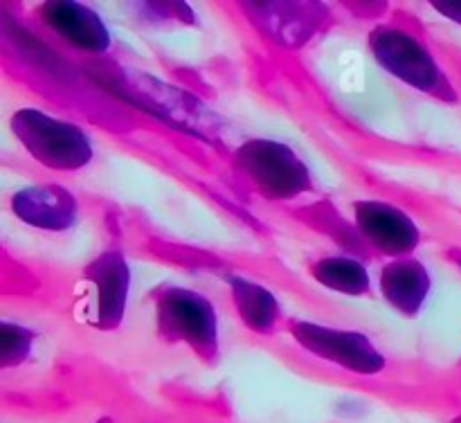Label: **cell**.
I'll list each match as a JSON object with an SVG mask.
<instances>
[{"instance_id":"ba28073f","label":"cell","mask_w":461,"mask_h":423,"mask_svg":"<svg viewBox=\"0 0 461 423\" xmlns=\"http://www.w3.org/2000/svg\"><path fill=\"white\" fill-rule=\"evenodd\" d=\"M237 9L261 39L286 52L306 48L336 22L322 3H241Z\"/></svg>"},{"instance_id":"6da1fadb","label":"cell","mask_w":461,"mask_h":423,"mask_svg":"<svg viewBox=\"0 0 461 423\" xmlns=\"http://www.w3.org/2000/svg\"><path fill=\"white\" fill-rule=\"evenodd\" d=\"M367 50L376 66L408 88L439 104H459V90L421 27L392 18L369 30Z\"/></svg>"},{"instance_id":"e0dca14e","label":"cell","mask_w":461,"mask_h":423,"mask_svg":"<svg viewBox=\"0 0 461 423\" xmlns=\"http://www.w3.org/2000/svg\"><path fill=\"white\" fill-rule=\"evenodd\" d=\"M430 7L439 16L448 18V21H453L455 25L461 27V3H430Z\"/></svg>"},{"instance_id":"2e32d148","label":"cell","mask_w":461,"mask_h":423,"mask_svg":"<svg viewBox=\"0 0 461 423\" xmlns=\"http://www.w3.org/2000/svg\"><path fill=\"white\" fill-rule=\"evenodd\" d=\"M142 18L158 22H176V25H196V14L185 3H144L138 4Z\"/></svg>"},{"instance_id":"52a82bcc","label":"cell","mask_w":461,"mask_h":423,"mask_svg":"<svg viewBox=\"0 0 461 423\" xmlns=\"http://www.w3.org/2000/svg\"><path fill=\"white\" fill-rule=\"evenodd\" d=\"M36 30L66 54L102 61L113 52L115 36L97 9L84 3H43L32 9Z\"/></svg>"},{"instance_id":"7c38bea8","label":"cell","mask_w":461,"mask_h":423,"mask_svg":"<svg viewBox=\"0 0 461 423\" xmlns=\"http://www.w3.org/2000/svg\"><path fill=\"white\" fill-rule=\"evenodd\" d=\"M223 282L243 328L261 338H270L286 328L288 318L273 288L237 273L225 274Z\"/></svg>"},{"instance_id":"30bf717a","label":"cell","mask_w":461,"mask_h":423,"mask_svg":"<svg viewBox=\"0 0 461 423\" xmlns=\"http://www.w3.org/2000/svg\"><path fill=\"white\" fill-rule=\"evenodd\" d=\"M7 210L18 223L48 234L70 232L81 219V202L77 194L59 183L16 189L7 198Z\"/></svg>"},{"instance_id":"8992f818","label":"cell","mask_w":461,"mask_h":423,"mask_svg":"<svg viewBox=\"0 0 461 423\" xmlns=\"http://www.w3.org/2000/svg\"><path fill=\"white\" fill-rule=\"evenodd\" d=\"M286 331L306 354L354 376L374 378L387 369V356L367 333L304 318H288Z\"/></svg>"},{"instance_id":"d6986e66","label":"cell","mask_w":461,"mask_h":423,"mask_svg":"<svg viewBox=\"0 0 461 423\" xmlns=\"http://www.w3.org/2000/svg\"><path fill=\"white\" fill-rule=\"evenodd\" d=\"M455 423H461V417H459V418H455Z\"/></svg>"},{"instance_id":"8fae6325","label":"cell","mask_w":461,"mask_h":423,"mask_svg":"<svg viewBox=\"0 0 461 423\" xmlns=\"http://www.w3.org/2000/svg\"><path fill=\"white\" fill-rule=\"evenodd\" d=\"M378 292L396 315L419 318L432 295L430 268L417 255L385 261L378 273Z\"/></svg>"},{"instance_id":"5b68a950","label":"cell","mask_w":461,"mask_h":423,"mask_svg":"<svg viewBox=\"0 0 461 423\" xmlns=\"http://www.w3.org/2000/svg\"><path fill=\"white\" fill-rule=\"evenodd\" d=\"M133 270L120 248H104L81 268L75 286V313L81 324L99 333L122 327L129 306Z\"/></svg>"},{"instance_id":"3957f363","label":"cell","mask_w":461,"mask_h":423,"mask_svg":"<svg viewBox=\"0 0 461 423\" xmlns=\"http://www.w3.org/2000/svg\"><path fill=\"white\" fill-rule=\"evenodd\" d=\"M234 176L268 202H297L318 192L309 162L277 138H248L230 158Z\"/></svg>"},{"instance_id":"9c48e42d","label":"cell","mask_w":461,"mask_h":423,"mask_svg":"<svg viewBox=\"0 0 461 423\" xmlns=\"http://www.w3.org/2000/svg\"><path fill=\"white\" fill-rule=\"evenodd\" d=\"M351 223L367 255L385 261L414 256L421 248L423 232L414 216L394 202L358 198L351 202Z\"/></svg>"},{"instance_id":"9a60e30c","label":"cell","mask_w":461,"mask_h":423,"mask_svg":"<svg viewBox=\"0 0 461 423\" xmlns=\"http://www.w3.org/2000/svg\"><path fill=\"white\" fill-rule=\"evenodd\" d=\"M39 333L27 324L3 320L0 322V369H18L34 356Z\"/></svg>"},{"instance_id":"4fadbf2b","label":"cell","mask_w":461,"mask_h":423,"mask_svg":"<svg viewBox=\"0 0 461 423\" xmlns=\"http://www.w3.org/2000/svg\"><path fill=\"white\" fill-rule=\"evenodd\" d=\"M306 273L318 286L345 297H372L374 279L365 259L347 252L315 255L306 261Z\"/></svg>"},{"instance_id":"5bb4252c","label":"cell","mask_w":461,"mask_h":423,"mask_svg":"<svg viewBox=\"0 0 461 423\" xmlns=\"http://www.w3.org/2000/svg\"><path fill=\"white\" fill-rule=\"evenodd\" d=\"M300 216H304V220L313 230L331 237V241H336L338 246L342 248L340 252L360 256V259H363V256H369L367 250L363 248V243H360L358 232H356L351 219L345 220V216L336 210V205H333L331 201L311 202V205L302 207Z\"/></svg>"},{"instance_id":"277c9868","label":"cell","mask_w":461,"mask_h":423,"mask_svg":"<svg viewBox=\"0 0 461 423\" xmlns=\"http://www.w3.org/2000/svg\"><path fill=\"white\" fill-rule=\"evenodd\" d=\"M9 130L36 165L54 174H79L95 162V142L88 130L43 108H16L9 117Z\"/></svg>"},{"instance_id":"ac0fdd59","label":"cell","mask_w":461,"mask_h":423,"mask_svg":"<svg viewBox=\"0 0 461 423\" xmlns=\"http://www.w3.org/2000/svg\"><path fill=\"white\" fill-rule=\"evenodd\" d=\"M446 259H448L455 268L461 270V248H450V250L446 252Z\"/></svg>"},{"instance_id":"7a4b0ae2","label":"cell","mask_w":461,"mask_h":423,"mask_svg":"<svg viewBox=\"0 0 461 423\" xmlns=\"http://www.w3.org/2000/svg\"><path fill=\"white\" fill-rule=\"evenodd\" d=\"M158 338L169 346H183L205 364L221 358L219 310L207 295L180 284H158L147 295Z\"/></svg>"}]
</instances>
